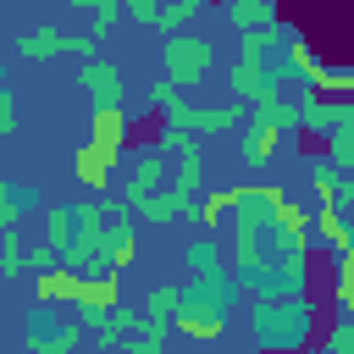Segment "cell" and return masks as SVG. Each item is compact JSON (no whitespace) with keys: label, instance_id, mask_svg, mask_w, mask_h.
I'll use <instances>...</instances> for the list:
<instances>
[{"label":"cell","instance_id":"cell-8","mask_svg":"<svg viewBox=\"0 0 354 354\" xmlns=\"http://www.w3.org/2000/svg\"><path fill=\"white\" fill-rule=\"evenodd\" d=\"M304 127L332 144L337 133L354 127V100H315V88H304Z\"/></svg>","mask_w":354,"mask_h":354},{"label":"cell","instance_id":"cell-11","mask_svg":"<svg viewBox=\"0 0 354 354\" xmlns=\"http://www.w3.org/2000/svg\"><path fill=\"white\" fill-rule=\"evenodd\" d=\"M249 122L277 127V133H293V127H304V94H299V100H288L282 88H271L260 105H249Z\"/></svg>","mask_w":354,"mask_h":354},{"label":"cell","instance_id":"cell-2","mask_svg":"<svg viewBox=\"0 0 354 354\" xmlns=\"http://www.w3.org/2000/svg\"><path fill=\"white\" fill-rule=\"evenodd\" d=\"M310 321H315L310 299H260L249 315V332L266 354H282V348H299L310 337Z\"/></svg>","mask_w":354,"mask_h":354},{"label":"cell","instance_id":"cell-17","mask_svg":"<svg viewBox=\"0 0 354 354\" xmlns=\"http://www.w3.org/2000/svg\"><path fill=\"white\" fill-rule=\"evenodd\" d=\"M310 183H315V194H321V210H343V205H354V177H348V171L321 166Z\"/></svg>","mask_w":354,"mask_h":354},{"label":"cell","instance_id":"cell-28","mask_svg":"<svg viewBox=\"0 0 354 354\" xmlns=\"http://www.w3.org/2000/svg\"><path fill=\"white\" fill-rule=\"evenodd\" d=\"M55 266H61V260H55L44 243H33V249H28V277H44V271H55Z\"/></svg>","mask_w":354,"mask_h":354},{"label":"cell","instance_id":"cell-31","mask_svg":"<svg viewBox=\"0 0 354 354\" xmlns=\"http://www.w3.org/2000/svg\"><path fill=\"white\" fill-rule=\"evenodd\" d=\"M127 354H160V337H133Z\"/></svg>","mask_w":354,"mask_h":354},{"label":"cell","instance_id":"cell-23","mask_svg":"<svg viewBox=\"0 0 354 354\" xmlns=\"http://www.w3.org/2000/svg\"><path fill=\"white\" fill-rule=\"evenodd\" d=\"M88 17H94V28H88V33L105 44V39H111V28L122 22V6H116V0H94V6H88Z\"/></svg>","mask_w":354,"mask_h":354},{"label":"cell","instance_id":"cell-4","mask_svg":"<svg viewBox=\"0 0 354 354\" xmlns=\"http://www.w3.org/2000/svg\"><path fill=\"white\" fill-rule=\"evenodd\" d=\"M17 50L28 55V61H55V55H77L83 66L94 61V50H100V39L94 33H61V28H28L22 39H17Z\"/></svg>","mask_w":354,"mask_h":354},{"label":"cell","instance_id":"cell-34","mask_svg":"<svg viewBox=\"0 0 354 354\" xmlns=\"http://www.w3.org/2000/svg\"><path fill=\"white\" fill-rule=\"evenodd\" d=\"M315 354H326V348H315Z\"/></svg>","mask_w":354,"mask_h":354},{"label":"cell","instance_id":"cell-18","mask_svg":"<svg viewBox=\"0 0 354 354\" xmlns=\"http://www.w3.org/2000/svg\"><path fill=\"white\" fill-rule=\"evenodd\" d=\"M282 149V133L277 127H260V122H249L243 133H238V155L249 160V166H260V160H271Z\"/></svg>","mask_w":354,"mask_h":354},{"label":"cell","instance_id":"cell-19","mask_svg":"<svg viewBox=\"0 0 354 354\" xmlns=\"http://www.w3.org/2000/svg\"><path fill=\"white\" fill-rule=\"evenodd\" d=\"M315 243H321V249H332V254H348L354 227L343 221V210H315Z\"/></svg>","mask_w":354,"mask_h":354},{"label":"cell","instance_id":"cell-5","mask_svg":"<svg viewBox=\"0 0 354 354\" xmlns=\"http://www.w3.org/2000/svg\"><path fill=\"white\" fill-rule=\"evenodd\" d=\"M282 205H288V194L277 183H243V188H232V221H249L260 232H271L282 221Z\"/></svg>","mask_w":354,"mask_h":354},{"label":"cell","instance_id":"cell-27","mask_svg":"<svg viewBox=\"0 0 354 354\" xmlns=\"http://www.w3.org/2000/svg\"><path fill=\"white\" fill-rule=\"evenodd\" d=\"M326 354H354V321H337V326H332Z\"/></svg>","mask_w":354,"mask_h":354},{"label":"cell","instance_id":"cell-3","mask_svg":"<svg viewBox=\"0 0 354 354\" xmlns=\"http://www.w3.org/2000/svg\"><path fill=\"white\" fill-rule=\"evenodd\" d=\"M160 61H166V83L188 88V83H199V77L216 66V44L199 39V33H177V39L160 44Z\"/></svg>","mask_w":354,"mask_h":354},{"label":"cell","instance_id":"cell-15","mask_svg":"<svg viewBox=\"0 0 354 354\" xmlns=\"http://www.w3.org/2000/svg\"><path fill=\"white\" fill-rule=\"evenodd\" d=\"M227 17H232V28H238V33H277V28H282L277 0H232V6H227Z\"/></svg>","mask_w":354,"mask_h":354},{"label":"cell","instance_id":"cell-33","mask_svg":"<svg viewBox=\"0 0 354 354\" xmlns=\"http://www.w3.org/2000/svg\"><path fill=\"white\" fill-rule=\"evenodd\" d=\"M94 354H105V348H94Z\"/></svg>","mask_w":354,"mask_h":354},{"label":"cell","instance_id":"cell-30","mask_svg":"<svg viewBox=\"0 0 354 354\" xmlns=\"http://www.w3.org/2000/svg\"><path fill=\"white\" fill-rule=\"evenodd\" d=\"M127 11H133V22H149V28L160 22V6L155 0H127Z\"/></svg>","mask_w":354,"mask_h":354},{"label":"cell","instance_id":"cell-14","mask_svg":"<svg viewBox=\"0 0 354 354\" xmlns=\"http://www.w3.org/2000/svg\"><path fill=\"white\" fill-rule=\"evenodd\" d=\"M44 249L55 260H66L77 249V205H50L44 210Z\"/></svg>","mask_w":354,"mask_h":354},{"label":"cell","instance_id":"cell-21","mask_svg":"<svg viewBox=\"0 0 354 354\" xmlns=\"http://www.w3.org/2000/svg\"><path fill=\"white\" fill-rule=\"evenodd\" d=\"M33 205V194L28 188H17V183H0V232H11L17 221H22V210Z\"/></svg>","mask_w":354,"mask_h":354},{"label":"cell","instance_id":"cell-26","mask_svg":"<svg viewBox=\"0 0 354 354\" xmlns=\"http://www.w3.org/2000/svg\"><path fill=\"white\" fill-rule=\"evenodd\" d=\"M326 155H332V166H337V171H348V177H354V127H348V133H337V138L326 144Z\"/></svg>","mask_w":354,"mask_h":354},{"label":"cell","instance_id":"cell-24","mask_svg":"<svg viewBox=\"0 0 354 354\" xmlns=\"http://www.w3.org/2000/svg\"><path fill=\"white\" fill-rule=\"evenodd\" d=\"M177 304H183V288H171V282H155L149 299H144L149 315H177Z\"/></svg>","mask_w":354,"mask_h":354},{"label":"cell","instance_id":"cell-22","mask_svg":"<svg viewBox=\"0 0 354 354\" xmlns=\"http://www.w3.org/2000/svg\"><path fill=\"white\" fill-rule=\"evenodd\" d=\"M199 11H205L199 0H171V6H160V22H155V28H166V39H177V33H183Z\"/></svg>","mask_w":354,"mask_h":354},{"label":"cell","instance_id":"cell-12","mask_svg":"<svg viewBox=\"0 0 354 354\" xmlns=\"http://www.w3.org/2000/svg\"><path fill=\"white\" fill-rule=\"evenodd\" d=\"M127 111H94L88 116V149H100L105 160H122V149H127Z\"/></svg>","mask_w":354,"mask_h":354},{"label":"cell","instance_id":"cell-16","mask_svg":"<svg viewBox=\"0 0 354 354\" xmlns=\"http://www.w3.org/2000/svg\"><path fill=\"white\" fill-rule=\"evenodd\" d=\"M72 171H77V183H83L88 194H105V188L116 183V177H111V171H116V160H105V155H100V149H88V144H77Z\"/></svg>","mask_w":354,"mask_h":354},{"label":"cell","instance_id":"cell-25","mask_svg":"<svg viewBox=\"0 0 354 354\" xmlns=\"http://www.w3.org/2000/svg\"><path fill=\"white\" fill-rule=\"evenodd\" d=\"M221 216H232V188H227V194L216 188V194L199 199V221H205V227H221Z\"/></svg>","mask_w":354,"mask_h":354},{"label":"cell","instance_id":"cell-20","mask_svg":"<svg viewBox=\"0 0 354 354\" xmlns=\"http://www.w3.org/2000/svg\"><path fill=\"white\" fill-rule=\"evenodd\" d=\"M28 271V249H22V232H0V282H17Z\"/></svg>","mask_w":354,"mask_h":354},{"label":"cell","instance_id":"cell-6","mask_svg":"<svg viewBox=\"0 0 354 354\" xmlns=\"http://www.w3.org/2000/svg\"><path fill=\"white\" fill-rule=\"evenodd\" d=\"M28 348H33V354H77V348H83V321L55 326V321H50V304H39V310L28 315Z\"/></svg>","mask_w":354,"mask_h":354},{"label":"cell","instance_id":"cell-13","mask_svg":"<svg viewBox=\"0 0 354 354\" xmlns=\"http://www.w3.org/2000/svg\"><path fill=\"white\" fill-rule=\"evenodd\" d=\"M83 288H88V282H83V277H72L66 266H55V271L33 277V299H39V304H50V310H55V304L83 310Z\"/></svg>","mask_w":354,"mask_h":354},{"label":"cell","instance_id":"cell-7","mask_svg":"<svg viewBox=\"0 0 354 354\" xmlns=\"http://www.w3.org/2000/svg\"><path fill=\"white\" fill-rule=\"evenodd\" d=\"M171 326H177L183 337L210 343V337H221V332H227V310H221V304H210V299L183 293V304H177V315H171Z\"/></svg>","mask_w":354,"mask_h":354},{"label":"cell","instance_id":"cell-29","mask_svg":"<svg viewBox=\"0 0 354 354\" xmlns=\"http://www.w3.org/2000/svg\"><path fill=\"white\" fill-rule=\"evenodd\" d=\"M0 133H17V94L0 88Z\"/></svg>","mask_w":354,"mask_h":354},{"label":"cell","instance_id":"cell-9","mask_svg":"<svg viewBox=\"0 0 354 354\" xmlns=\"http://www.w3.org/2000/svg\"><path fill=\"white\" fill-rule=\"evenodd\" d=\"M77 88H88L94 111H122V66L88 61V66H77Z\"/></svg>","mask_w":354,"mask_h":354},{"label":"cell","instance_id":"cell-1","mask_svg":"<svg viewBox=\"0 0 354 354\" xmlns=\"http://www.w3.org/2000/svg\"><path fill=\"white\" fill-rule=\"evenodd\" d=\"M149 100H155V111H160V127H177V133H238V127H249L243 100L216 105V111H199V105H188V100L177 94V83H166V77L149 88Z\"/></svg>","mask_w":354,"mask_h":354},{"label":"cell","instance_id":"cell-32","mask_svg":"<svg viewBox=\"0 0 354 354\" xmlns=\"http://www.w3.org/2000/svg\"><path fill=\"white\" fill-rule=\"evenodd\" d=\"M337 310H343V321H354V288H348V293H337Z\"/></svg>","mask_w":354,"mask_h":354},{"label":"cell","instance_id":"cell-10","mask_svg":"<svg viewBox=\"0 0 354 354\" xmlns=\"http://www.w3.org/2000/svg\"><path fill=\"white\" fill-rule=\"evenodd\" d=\"M160 177H166V171H160V149H144V155L133 160V171L122 177V205H127V210H144V205L160 194Z\"/></svg>","mask_w":354,"mask_h":354}]
</instances>
